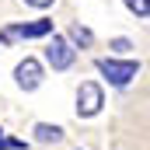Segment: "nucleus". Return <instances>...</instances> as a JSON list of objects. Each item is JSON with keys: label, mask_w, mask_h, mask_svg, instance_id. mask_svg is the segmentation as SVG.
I'll return each mask as SVG.
<instances>
[{"label": "nucleus", "mask_w": 150, "mask_h": 150, "mask_svg": "<svg viewBox=\"0 0 150 150\" xmlns=\"http://www.w3.org/2000/svg\"><path fill=\"white\" fill-rule=\"evenodd\" d=\"M0 136H4V129H0Z\"/></svg>", "instance_id": "12"}, {"label": "nucleus", "mask_w": 150, "mask_h": 150, "mask_svg": "<svg viewBox=\"0 0 150 150\" xmlns=\"http://www.w3.org/2000/svg\"><path fill=\"white\" fill-rule=\"evenodd\" d=\"M126 7H129L133 14H140V18H147V14H150V4H147V0H126Z\"/></svg>", "instance_id": "8"}, {"label": "nucleus", "mask_w": 150, "mask_h": 150, "mask_svg": "<svg viewBox=\"0 0 150 150\" xmlns=\"http://www.w3.org/2000/svg\"><path fill=\"white\" fill-rule=\"evenodd\" d=\"M45 59H49L52 70H67V67L74 63V49H70V42H67L63 35H52L49 49H45Z\"/></svg>", "instance_id": "4"}, {"label": "nucleus", "mask_w": 150, "mask_h": 150, "mask_svg": "<svg viewBox=\"0 0 150 150\" xmlns=\"http://www.w3.org/2000/svg\"><path fill=\"white\" fill-rule=\"evenodd\" d=\"M101 105H105V94H101V87H98L94 80L80 84V91H77V115L91 119V115H98V112H101Z\"/></svg>", "instance_id": "3"}, {"label": "nucleus", "mask_w": 150, "mask_h": 150, "mask_svg": "<svg viewBox=\"0 0 150 150\" xmlns=\"http://www.w3.org/2000/svg\"><path fill=\"white\" fill-rule=\"evenodd\" d=\"M0 150H28L25 140H11V136H0Z\"/></svg>", "instance_id": "9"}, {"label": "nucleus", "mask_w": 150, "mask_h": 150, "mask_svg": "<svg viewBox=\"0 0 150 150\" xmlns=\"http://www.w3.org/2000/svg\"><path fill=\"white\" fill-rule=\"evenodd\" d=\"M112 49H115V52H129L133 45H129V38H115V42H112Z\"/></svg>", "instance_id": "10"}, {"label": "nucleus", "mask_w": 150, "mask_h": 150, "mask_svg": "<svg viewBox=\"0 0 150 150\" xmlns=\"http://www.w3.org/2000/svg\"><path fill=\"white\" fill-rule=\"evenodd\" d=\"M98 70L108 77V84L126 87L133 77L140 74V63H136V59H101V63H98Z\"/></svg>", "instance_id": "1"}, {"label": "nucleus", "mask_w": 150, "mask_h": 150, "mask_svg": "<svg viewBox=\"0 0 150 150\" xmlns=\"http://www.w3.org/2000/svg\"><path fill=\"white\" fill-rule=\"evenodd\" d=\"M70 38H74L77 45H91V42H94L91 28H84V25H74V28H70Z\"/></svg>", "instance_id": "7"}, {"label": "nucleus", "mask_w": 150, "mask_h": 150, "mask_svg": "<svg viewBox=\"0 0 150 150\" xmlns=\"http://www.w3.org/2000/svg\"><path fill=\"white\" fill-rule=\"evenodd\" d=\"M25 4H32V7H49L52 0H25Z\"/></svg>", "instance_id": "11"}, {"label": "nucleus", "mask_w": 150, "mask_h": 150, "mask_svg": "<svg viewBox=\"0 0 150 150\" xmlns=\"http://www.w3.org/2000/svg\"><path fill=\"white\" fill-rule=\"evenodd\" d=\"M14 77H18V84H21L25 91H35V87H38V80H42V67H38L35 59L28 56V59H21V63H18Z\"/></svg>", "instance_id": "5"}, {"label": "nucleus", "mask_w": 150, "mask_h": 150, "mask_svg": "<svg viewBox=\"0 0 150 150\" xmlns=\"http://www.w3.org/2000/svg\"><path fill=\"white\" fill-rule=\"evenodd\" d=\"M35 140L38 143H59L63 140V129L59 126H49V122H38L35 126Z\"/></svg>", "instance_id": "6"}, {"label": "nucleus", "mask_w": 150, "mask_h": 150, "mask_svg": "<svg viewBox=\"0 0 150 150\" xmlns=\"http://www.w3.org/2000/svg\"><path fill=\"white\" fill-rule=\"evenodd\" d=\"M49 32H52V21H45V18L28 21V25H11L0 32V45H11L14 38H45Z\"/></svg>", "instance_id": "2"}]
</instances>
